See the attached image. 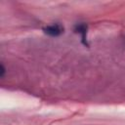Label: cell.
<instances>
[{
	"mask_svg": "<svg viewBox=\"0 0 125 125\" xmlns=\"http://www.w3.org/2000/svg\"><path fill=\"white\" fill-rule=\"evenodd\" d=\"M43 31L50 36H59L63 32V27L58 23H55V24L47 25L46 27L43 28Z\"/></svg>",
	"mask_w": 125,
	"mask_h": 125,
	"instance_id": "6da1fadb",
	"label": "cell"
},
{
	"mask_svg": "<svg viewBox=\"0 0 125 125\" xmlns=\"http://www.w3.org/2000/svg\"><path fill=\"white\" fill-rule=\"evenodd\" d=\"M4 73H5V68H4V65H3V64H1V72H0V76H1V77H3Z\"/></svg>",
	"mask_w": 125,
	"mask_h": 125,
	"instance_id": "3957f363",
	"label": "cell"
},
{
	"mask_svg": "<svg viewBox=\"0 0 125 125\" xmlns=\"http://www.w3.org/2000/svg\"><path fill=\"white\" fill-rule=\"evenodd\" d=\"M75 31L82 35V41L86 45L87 42L85 40H86V33H87V25L85 23H79L75 26Z\"/></svg>",
	"mask_w": 125,
	"mask_h": 125,
	"instance_id": "7a4b0ae2",
	"label": "cell"
}]
</instances>
